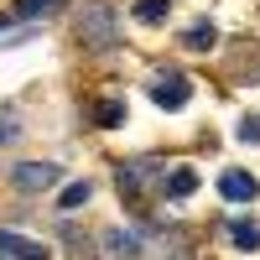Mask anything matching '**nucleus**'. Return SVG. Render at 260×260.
Listing matches in <instances>:
<instances>
[{
    "label": "nucleus",
    "mask_w": 260,
    "mask_h": 260,
    "mask_svg": "<svg viewBox=\"0 0 260 260\" xmlns=\"http://www.w3.org/2000/svg\"><path fill=\"white\" fill-rule=\"evenodd\" d=\"M161 187H167V198H192V192H198V172L192 167H172L161 177Z\"/></svg>",
    "instance_id": "6"
},
{
    "label": "nucleus",
    "mask_w": 260,
    "mask_h": 260,
    "mask_svg": "<svg viewBox=\"0 0 260 260\" xmlns=\"http://www.w3.org/2000/svg\"><path fill=\"white\" fill-rule=\"evenodd\" d=\"M240 141H260V115H245L240 120Z\"/></svg>",
    "instance_id": "15"
},
{
    "label": "nucleus",
    "mask_w": 260,
    "mask_h": 260,
    "mask_svg": "<svg viewBox=\"0 0 260 260\" xmlns=\"http://www.w3.org/2000/svg\"><path fill=\"white\" fill-rule=\"evenodd\" d=\"M172 0H136V21H146V26H156V21H167Z\"/></svg>",
    "instance_id": "9"
},
{
    "label": "nucleus",
    "mask_w": 260,
    "mask_h": 260,
    "mask_svg": "<svg viewBox=\"0 0 260 260\" xmlns=\"http://www.w3.org/2000/svg\"><path fill=\"white\" fill-rule=\"evenodd\" d=\"M0 37H6V16H0Z\"/></svg>",
    "instance_id": "16"
},
{
    "label": "nucleus",
    "mask_w": 260,
    "mask_h": 260,
    "mask_svg": "<svg viewBox=\"0 0 260 260\" xmlns=\"http://www.w3.org/2000/svg\"><path fill=\"white\" fill-rule=\"evenodd\" d=\"M110 37H115V16H110V6H89V11H83V42L110 47Z\"/></svg>",
    "instance_id": "4"
},
{
    "label": "nucleus",
    "mask_w": 260,
    "mask_h": 260,
    "mask_svg": "<svg viewBox=\"0 0 260 260\" xmlns=\"http://www.w3.org/2000/svg\"><path fill=\"white\" fill-rule=\"evenodd\" d=\"M104 250H110V255H130V260H136L141 255V240H136V234H125V229H110V234H104Z\"/></svg>",
    "instance_id": "7"
},
{
    "label": "nucleus",
    "mask_w": 260,
    "mask_h": 260,
    "mask_svg": "<svg viewBox=\"0 0 260 260\" xmlns=\"http://www.w3.org/2000/svg\"><path fill=\"white\" fill-rule=\"evenodd\" d=\"M213 42H219V31H213V26H208V21H198V26H192V31H187V47H192V52H208V47H213Z\"/></svg>",
    "instance_id": "10"
},
{
    "label": "nucleus",
    "mask_w": 260,
    "mask_h": 260,
    "mask_svg": "<svg viewBox=\"0 0 260 260\" xmlns=\"http://www.w3.org/2000/svg\"><path fill=\"white\" fill-rule=\"evenodd\" d=\"M219 192H224V198H229V203H250V198H255V192H260V182L250 177V172H240V167H229V172H224V177H219Z\"/></svg>",
    "instance_id": "5"
},
{
    "label": "nucleus",
    "mask_w": 260,
    "mask_h": 260,
    "mask_svg": "<svg viewBox=\"0 0 260 260\" xmlns=\"http://www.w3.org/2000/svg\"><path fill=\"white\" fill-rule=\"evenodd\" d=\"M94 120H99V125H120V120H125V104H120V99H104L99 110H94Z\"/></svg>",
    "instance_id": "11"
},
{
    "label": "nucleus",
    "mask_w": 260,
    "mask_h": 260,
    "mask_svg": "<svg viewBox=\"0 0 260 260\" xmlns=\"http://www.w3.org/2000/svg\"><path fill=\"white\" fill-rule=\"evenodd\" d=\"M52 182H57V167L52 161H21L16 167V187L21 192H47Z\"/></svg>",
    "instance_id": "2"
},
{
    "label": "nucleus",
    "mask_w": 260,
    "mask_h": 260,
    "mask_svg": "<svg viewBox=\"0 0 260 260\" xmlns=\"http://www.w3.org/2000/svg\"><path fill=\"white\" fill-rule=\"evenodd\" d=\"M57 6V0H16V16H26V21H37V16H47Z\"/></svg>",
    "instance_id": "13"
},
{
    "label": "nucleus",
    "mask_w": 260,
    "mask_h": 260,
    "mask_svg": "<svg viewBox=\"0 0 260 260\" xmlns=\"http://www.w3.org/2000/svg\"><path fill=\"white\" fill-rule=\"evenodd\" d=\"M94 198V187L89 182H73V187H62V208H78V203H89Z\"/></svg>",
    "instance_id": "12"
},
{
    "label": "nucleus",
    "mask_w": 260,
    "mask_h": 260,
    "mask_svg": "<svg viewBox=\"0 0 260 260\" xmlns=\"http://www.w3.org/2000/svg\"><path fill=\"white\" fill-rule=\"evenodd\" d=\"M229 240L240 245V250H260V224H250V219H229Z\"/></svg>",
    "instance_id": "8"
},
{
    "label": "nucleus",
    "mask_w": 260,
    "mask_h": 260,
    "mask_svg": "<svg viewBox=\"0 0 260 260\" xmlns=\"http://www.w3.org/2000/svg\"><path fill=\"white\" fill-rule=\"evenodd\" d=\"M187 94H192V83H187L182 73H161V78H151V99H156L161 110H182Z\"/></svg>",
    "instance_id": "1"
},
{
    "label": "nucleus",
    "mask_w": 260,
    "mask_h": 260,
    "mask_svg": "<svg viewBox=\"0 0 260 260\" xmlns=\"http://www.w3.org/2000/svg\"><path fill=\"white\" fill-rule=\"evenodd\" d=\"M0 255L6 260H52L47 245H37V240H26V234H16V229H0Z\"/></svg>",
    "instance_id": "3"
},
{
    "label": "nucleus",
    "mask_w": 260,
    "mask_h": 260,
    "mask_svg": "<svg viewBox=\"0 0 260 260\" xmlns=\"http://www.w3.org/2000/svg\"><path fill=\"white\" fill-rule=\"evenodd\" d=\"M16 130H21L16 110H0V141H16Z\"/></svg>",
    "instance_id": "14"
}]
</instances>
